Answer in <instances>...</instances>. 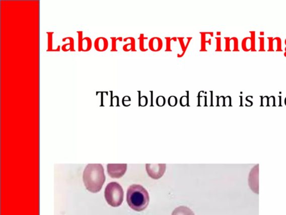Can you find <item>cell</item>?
<instances>
[{
    "instance_id": "cell-1",
    "label": "cell",
    "mask_w": 286,
    "mask_h": 215,
    "mask_svg": "<svg viewBox=\"0 0 286 215\" xmlns=\"http://www.w3.org/2000/svg\"><path fill=\"white\" fill-rule=\"evenodd\" d=\"M85 186L92 193L101 191L106 180L103 166L100 164H89L84 172Z\"/></svg>"
},
{
    "instance_id": "cell-2",
    "label": "cell",
    "mask_w": 286,
    "mask_h": 215,
    "mask_svg": "<svg viewBox=\"0 0 286 215\" xmlns=\"http://www.w3.org/2000/svg\"><path fill=\"white\" fill-rule=\"evenodd\" d=\"M126 201L131 209L140 212L145 210L149 204V193L146 188L139 184H132L127 189Z\"/></svg>"
},
{
    "instance_id": "cell-3",
    "label": "cell",
    "mask_w": 286,
    "mask_h": 215,
    "mask_svg": "<svg viewBox=\"0 0 286 215\" xmlns=\"http://www.w3.org/2000/svg\"><path fill=\"white\" fill-rule=\"evenodd\" d=\"M105 198L111 206L119 207L124 200L123 189L118 183L111 182L105 188Z\"/></svg>"
},
{
    "instance_id": "cell-4",
    "label": "cell",
    "mask_w": 286,
    "mask_h": 215,
    "mask_svg": "<svg viewBox=\"0 0 286 215\" xmlns=\"http://www.w3.org/2000/svg\"><path fill=\"white\" fill-rule=\"evenodd\" d=\"M146 171L148 176L153 179H159L166 172V164H147L146 166Z\"/></svg>"
},
{
    "instance_id": "cell-5",
    "label": "cell",
    "mask_w": 286,
    "mask_h": 215,
    "mask_svg": "<svg viewBox=\"0 0 286 215\" xmlns=\"http://www.w3.org/2000/svg\"><path fill=\"white\" fill-rule=\"evenodd\" d=\"M107 173L112 178H120L123 176L127 170L126 164H109L107 166Z\"/></svg>"
},
{
    "instance_id": "cell-6",
    "label": "cell",
    "mask_w": 286,
    "mask_h": 215,
    "mask_svg": "<svg viewBox=\"0 0 286 215\" xmlns=\"http://www.w3.org/2000/svg\"><path fill=\"white\" fill-rule=\"evenodd\" d=\"M259 165L254 166L250 171L249 175L248 183L250 189L253 192L258 194L259 193Z\"/></svg>"
},
{
    "instance_id": "cell-7",
    "label": "cell",
    "mask_w": 286,
    "mask_h": 215,
    "mask_svg": "<svg viewBox=\"0 0 286 215\" xmlns=\"http://www.w3.org/2000/svg\"><path fill=\"white\" fill-rule=\"evenodd\" d=\"M149 47L153 52H158L163 47V42L161 38L158 37L152 38L149 42Z\"/></svg>"
},
{
    "instance_id": "cell-8",
    "label": "cell",
    "mask_w": 286,
    "mask_h": 215,
    "mask_svg": "<svg viewBox=\"0 0 286 215\" xmlns=\"http://www.w3.org/2000/svg\"><path fill=\"white\" fill-rule=\"evenodd\" d=\"M171 215H195L190 208L186 206H180L173 210Z\"/></svg>"
},
{
    "instance_id": "cell-9",
    "label": "cell",
    "mask_w": 286,
    "mask_h": 215,
    "mask_svg": "<svg viewBox=\"0 0 286 215\" xmlns=\"http://www.w3.org/2000/svg\"><path fill=\"white\" fill-rule=\"evenodd\" d=\"M130 39L131 40V43L129 44H127L125 45L123 47V49L126 52H128V51L132 50V51H136L135 47V39L133 38L129 37Z\"/></svg>"
},
{
    "instance_id": "cell-10",
    "label": "cell",
    "mask_w": 286,
    "mask_h": 215,
    "mask_svg": "<svg viewBox=\"0 0 286 215\" xmlns=\"http://www.w3.org/2000/svg\"><path fill=\"white\" fill-rule=\"evenodd\" d=\"M147 38L144 37V34H140V50L142 51V52H145V51H147L148 49L145 48V40Z\"/></svg>"
},
{
    "instance_id": "cell-11",
    "label": "cell",
    "mask_w": 286,
    "mask_h": 215,
    "mask_svg": "<svg viewBox=\"0 0 286 215\" xmlns=\"http://www.w3.org/2000/svg\"><path fill=\"white\" fill-rule=\"evenodd\" d=\"M156 103L158 106H162L166 104V99L163 96L157 97L156 99Z\"/></svg>"
},
{
    "instance_id": "cell-12",
    "label": "cell",
    "mask_w": 286,
    "mask_h": 215,
    "mask_svg": "<svg viewBox=\"0 0 286 215\" xmlns=\"http://www.w3.org/2000/svg\"><path fill=\"white\" fill-rule=\"evenodd\" d=\"M177 98L175 96H171L168 98V104L171 106H175L177 104Z\"/></svg>"
},
{
    "instance_id": "cell-13",
    "label": "cell",
    "mask_w": 286,
    "mask_h": 215,
    "mask_svg": "<svg viewBox=\"0 0 286 215\" xmlns=\"http://www.w3.org/2000/svg\"><path fill=\"white\" fill-rule=\"evenodd\" d=\"M250 37H247L246 38H244L243 40V42H242V48L244 51H247V52H248V51H249L248 48V45H247V43L248 42V39H249Z\"/></svg>"
},
{
    "instance_id": "cell-14",
    "label": "cell",
    "mask_w": 286,
    "mask_h": 215,
    "mask_svg": "<svg viewBox=\"0 0 286 215\" xmlns=\"http://www.w3.org/2000/svg\"><path fill=\"white\" fill-rule=\"evenodd\" d=\"M250 33H251L252 36L251 37H250V38H251V43H252V51H256V49H255V32H250Z\"/></svg>"
},
{
    "instance_id": "cell-15",
    "label": "cell",
    "mask_w": 286,
    "mask_h": 215,
    "mask_svg": "<svg viewBox=\"0 0 286 215\" xmlns=\"http://www.w3.org/2000/svg\"><path fill=\"white\" fill-rule=\"evenodd\" d=\"M188 103V98L186 96H183L180 99V104L182 106H186Z\"/></svg>"
},
{
    "instance_id": "cell-16",
    "label": "cell",
    "mask_w": 286,
    "mask_h": 215,
    "mask_svg": "<svg viewBox=\"0 0 286 215\" xmlns=\"http://www.w3.org/2000/svg\"><path fill=\"white\" fill-rule=\"evenodd\" d=\"M232 39L234 42V49L233 51H239L238 49V40L237 38H232Z\"/></svg>"
},
{
    "instance_id": "cell-17",
    "label": "cell",
    "mask_w": 286,
    "mask_h": 215,
    "mask_svg": "<svg viewBox=\"0 0 286 215\" xmlns=\"http://www.w3.org/2000/svg\"><path fill=\"white\" fill-rule=\"evenodd\" d=\"M166 39H167V47L166 51V52H167V51H172L170 44H171L172 39L170 38H166Z\"/></svg>"
},
{
    "instance_id": "cell-18",
    "label": "cell",
    "mask_w": 286,
    "mask_h": 215,
    "mask_svg": "<svg viewBox=\"0 0 286 215\" xmlns=\"http://www.w3.org/2000/svg\"><path fill=\"white\" fill-rule=\"evenodd\" d=\"M259 39H260V49L259 50V51H265L264 49V38L263 37H260L259 38Z\"/></svg>"
},
{
    "instance_id": "cell-19",
    "label": "cell",
    "mask_w": 286,
    "mask_h": 215,
    "mask_svg": "<svg viewBox=\"0 0 286 215\" xmlns=\"http://www.w3.org/2000/svg\"><path fill=\"white\" fill-rule=\"evenodd\" d=\"M269 39V49L268 51H274L273 50V39L272 38H268Z\"/></svg>"
},
{
    "instance_id": "cell-20",
    "label": "cell",
    "mask_w": 286,
    "mask_h": 215,
    "mask_svg": "<svg viewBox=\"0 0 286 215\" xmlns=\"http://www.w3.org/2000/svg\"><path fill=\"white\" fill-rule=\"evenodd\" d=\"M216 39L217 40V48L216 51H221V38L217 37Z\"/></svg>"
},
{
    "instance_id": "cell-21",
    "label": "cell",
    "mask_w": 286,
    "mask_h": 215,
    "mask_svg": "<svg viewBox=\"0 0 286 215\" xmlns=\"http://www.w3.org/2000/svg\"><path fill=\"white\" fill-rule=\"evenodd\" d=\"M111 39L112 40V50L111 51H117L116 48V42L117 39H116L115 38H111Z\"/></svg>"
},
{
    "instance_id": "cell-22",
    "label": "cell",
    "mask_w": 286,
    "mask_h": 215,
    "mask_svg": "<svg viewBox=\"0 0 286 215\" xmlns=\"http://www.w3.org/2000/svg\"><path fill=\"white\" fill-rule=\"evenodd\" d=\"M226 39V51H231V46H230V39L229 38H225Z\"/></svg>"
},
{
    "instance_id": "cell-23",
    "label": "cell",
    "mask_w": 286,
    "mask_h": 215,
    "mask_svg": "<svg viewBox=\"0 0 286 215\" xmlns=\"http://www.w3.org/2000/svg\"><path fill=\"white\" fill-rule=\"evenodd\" d=\"M143 102L142 104H145V105L147 104L148 103V99L147 97L146 96H142L140 98V103L141 102Z\"/></svg>"
},
{
    "instance_id": "cell-24",
    "label": "cell",
    "mask_w": 286,
    "mask_h": 215,
    "mask_svg": "<svg viewBox=\"0 0 286 215\" xmlns=\"http://www.w3.org/2000/svg\"><path fill=\"white\" fill-rule=\"evenodd\" d=\"M285 52L284 53V56H285V57H286V47L285 48Z\"/></svg>"
}]
</instances>
